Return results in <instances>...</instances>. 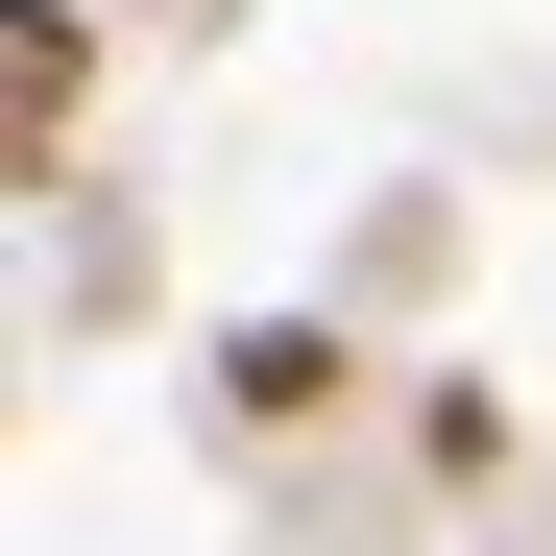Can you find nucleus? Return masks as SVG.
<instances>
[]
</instances>
